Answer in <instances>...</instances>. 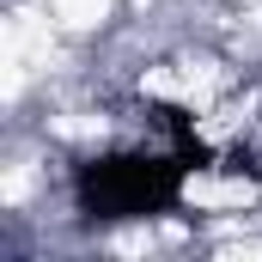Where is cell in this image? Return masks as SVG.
<instances>
[{"label": "cell", "instance_id": "cell-1", "mask_svg": "<svg viewBox=\"0 0 262 262\" xmlns=\"http://www.w3.org/2000/svg\"><path fill=\"white\" fill-rule=\"evenodd\" d=\"M189 159L171 152H146V146H122V152H98L73 171V207L85 226H128V220H159L183 201L189 183Z\"/></svg>", "mask_w": 262, "mask_h": 262}]
</instances>
